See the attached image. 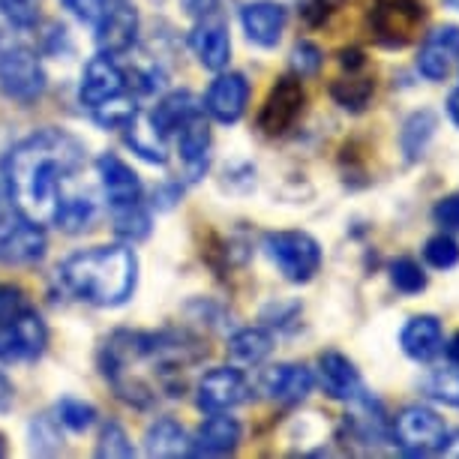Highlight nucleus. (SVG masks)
<instances>
[{"instance_id": "f257e3e1", "label": "nucleus", "mask_w": 459, "mask_h": 459, "mask_svg": "<svg viewBox=\"0 0 459 459\" xmlns=\"http://www.w3.org/2000/svg\"><path fill=\"white\" fill-rule=\"evenodd\" d=\"M84 166V144L64 129H39L6 153L4 186L15 211L39 225H55L75 193L69 184Z\"/></svg>"}, {"instance_id": "f03ea898", "label": "nucleus", "mask_w": 459, "mask_h": 459, "mask_svg": "<svg viewBox=\"0 0 459 459\" xmlns=\"http://www.w3.org/2000/svg\"><path fill=\"white\" fill-rule=\"evenodd\" d=\"M60 285L93 307H120L135 291L138 258L129 247H93L57 267Z\"/></svg>"}, {"instance_id": "7ed1b4c3", "label": "nucleus", "mask_w": 459, "mask_h": 459, "mask_svg": "<svg viewBox=\"0 0 459 459\" xmlns=\"http://www.w3.org/2000/svg\"><path fill=\"white\" fill-rule=\"evenodd\" d=\"M0 88L15 100H37L46 91V73L19 28L0 15Z\"/></svg>"}, {"instance_id": "20e7f679", "label": "nucleus", "mask_w": 459, "mask_h": 459, "mask_svg": "<svg viewBox=\"0 0 459 459\" xmlns=\"http://www.w3.org/2000/svg\"><path fill=\"white\" fill-rule=\"evenodd\" d=\"M427 15L429 10L423 0H372L367 10V28L378 46L405 48L420 37Z\"/></svg>"}, {"instance_id": "39448f33", "label": "nucleus", "mask_w": 459, "mask_h": 459, "mask_svg": "<svg viewBox=\"0 0 459 459\" xmlns=\"http://www.w3.org/2000/svg\"><path fill=\"white\" fill-rule=\"evenodd\" d=\"M264 253L289 282H309L322 271V247L307 231H267Z\"/></svg>"}, {"instance_id": "423d86ee", "label": "nucleus", "mask_w": 459, "mask_h": 459, "mask_svg": "<svg viewBox=\"0 0 459 459\" xmlns=\"http://www.w3.org/2000/svg\"><path fill=\"white\" fill-rule=\"evenodd\" d=\"M445 436V420L427 405H405L394 418V441L405 456L438 454Z\"/></svg>"}, {"instance_id": "0eeeda50", "label": "nucleus", "mask_w": 459, "mask_h": 459, "mask_svg": "<svg viewBox=\"0 0 459 459\" xmlns=\"http://www.w3.org/2000/svg\"><path fill=\"white\" fill-rule=\"evenodd\" d=\"M303 106H307V91L300 84V75H282L258 111V129L264 135H285L300 120Z\"/></svg>"}, {"instance_id": "6e6552de", "label": "nucleus", "mask_w": 459, "mask_h": 459, "mask_svg": "<svg viewBox=\"0 0 459 459\" xmlns=\"http://www.w3.org/2000/svg\"><path fill=\"white\" fill-rule=\"evenodd\" d=\"M46 255V231L39 222L19 216H0V262L33 264Z\"/></svg>"}, {"instance_id": "1a4fd4ad", "label": "nucleus", "mask_w": 459, "mask_h": 459, "mask_svg": "<svg viewBox=\"0 0 459 459\" xmlns=\"http://www.w3.org/2000/svg\"><path fill=\"white\" fill-rule=\"evenodd\" d=\"M48 331L37 309H28L13 322H0V360H33L46 351Z\"/></svg>"}, {"instance_id": "9d476101", "label": "nucleus", "mask_w": 459, "mask_h": 459, "mask_svg": "<svg viewBox=\"0 0 459 459\" xmlns=\"http://www.w3.org/2000/svg\"><path fill=\"white\" fill-rule=\"evenodd\" d=\"M249 396V381L235 367H220L204 372L195 387V405L207 414L229 411Z\"/></svg>"}, {"instance_id": "9b49d317", "label": "nucleus", "mask_w": 459, "mask_h": 459, "mask_svg": "<svg viewBox=\"0 0 459 459\" xmlns=\"http://www.w3.org/2000/svg\"><path fill=\"white\" fill-rule=\"evenodd\" d=\"M97 28V46L106 55H126L138 37V15L126 0H106Z\"/></svg>"}, {"instance_id": "f8f14e48", "label": "nucleus", "mask_w": 459, "mask_h": 459, "mask_svg": "<svg viewBox=\"0 0 459 459\" xmlns=\"http://www.w3.org/2000/svg\"><path fill=\"white\" fill-rule=\"evenodd\" d=\"M120 93H126L124 69L117 66L115 55H106V51H100V55L91 57V64L84 66L79 100L88 108H97L100 102H106L111 97H120Z\"/></svg>"}, {"instance_id": "ddd939ff", "label": "nucleus", "mask_w": 459, "mask_h": 459, "mask_svg": "<svg viewBox=\"0 0 459 459\" xmlns=\"http://www.w3.org/2000/svg\"><path fill=\"white\" fill-rule=\"evenodd\" d=\"M459 60V28L456 24H441L432 33H427L418 51V69L423 79L441 82Z\"/></svg>"}, {"instance_id": "4468645a", "label": "nucleus", "mask_w": 459, "mask_h": 459, "mask_svg": "<svg viewBox=\"0 0 459 459\" xmlns=\"http://www.w3.org/2000/svg\"><path fill=\"white\" fill-rule=\"evenodd\" d=\"M313 372H309L303 363H276V367L264 369L262 378H258V387L267 400L276 403H300L313 394Z\"/></svg>"}, {"instance_id": "2eb2a0df", "label": "nucleus", "mask_w": 459, "mask_h": 459, "mask_svg": "<svg viewBox=\"0 0 459 459\" xmlns=\"http://www.w3.org/2000/svg\"><path fill=\"white\" fill-rule=\"evenodd\" d=\"M285 22H289V10L276 0H253L240 10V24L249 42L262 48H273L282 39Z\"/></svg>"}, {"instance_id": "dca6fc26", "label": "nucleus", "mask_w": 459, "mask_h": 459, "mask_svg": "<svg viewBox=\"0 0 459 459\" xmlns=\"http://www.w3.org/2000/svg\"><path fill=\"white\" fill-rule=\"evenodd\" d=\"M249 100V82L240 73H222L216 75V82L211 84L204 97V108L207 115L220 124H238L240 115L247 108Z\"/></svg>"}, {"instance_id": "f3484780", "label": "nucleus", "mask_w": 459, "mask_h": 459, "mask_svg": "<svg viewBox=\"0 0 459 459\" xmlns=\"http://www.w3.org/2000/svg\"><path fill=\"white\" fill-rule=\"evenodd\" d=\"M97 169H100V180H102V193H106L111 211L133 207L142 202V180H138L135 171L120 157H115V153H102L97 160Z\"/></svg>"}, {"instance_id": "a211bd4d", "label": "nucleus", "mask_w": 459, "mask_h": 459, "mask_svg": "<svg viewBox=\"0 0 459 459\" xmlns=\"http://www.w3.org/2000/svg\"><path fill=\"white\" fill-rule=\"evenodd\" d=\"M189 46H193L198 64H202L204 69H213V73H220V69L229 66L231 37H229V28H225L222 19L204 15V19L193 28V33H189Z\"/></svg>"}, {"instance_id": "6ab92c4d", "label": "nucleus", "mask_w": 459, "mask_h": 459, "mask_svg": "<svg viewBox=\"0 0 459 459\" xmlns=\"http://www.w3.org/2000/svg\"><path fill=\"white\" fill-rule=\"evenodd\" d=\"M238 445H240V423L235 418H229L225 411H216L189 438L186 456H225V454H235Z\"/></svg>"}, {"instance_id": "aec40b11", "label": "nucleus", "mask_w": 459, "mask_h": 459, "mask_svg": "<svg viewBox=\"0 0 459 459\" xmlns=\"http://www.w3.org/2000/svg\"><path fill=\"white\" fill-rule=\"evenodd\" d=\"M318 381H322V391L331 400L351 403L360 400L363 385H360V372L354 369V363L340 351H325L318 358Z\"/></svg>"}, {"instance_id": "412c9836", "label": "nucleus", "mask_w": 459, "mask_h": 459, "mask_svg": "<svg viewBox=\"0 0 459 459\" xmlns=\"http://www.w3.org/2000/svg\"><path fill=\"white\" fill-rule=\"evenodd\" d=\"M400 345H403V351L409 354L411 360L429 363L441 349H445L441 322L436 316H414V318H409L405 327H403V333H400Z\"/></svg>"}, {"instance_id": "4be33fe9", "label": "nucleus", "mask_w": 459, "mask_h": 459, "mask_svg": "<svg viewBox=\"0 0 459 459\" xmlns=\"http://www.w3.org/2000/svg\"><path fill=\"white\" fill-rule=\"evenodd\" d=\"M180 157H184L189 175L198 178L207 169V151H211V126L204 120V111H195L193 117L184 120L178 129Z\"/></svg>"}, {"instance_id": "5701e85b", "label": "nucleus", "mask_w": 459, "mask_h": 459, "mask_svg": "<svg viewBox=\"0 0 459 459\" xmlns=\"http://www.w3.org/2000/svg\"><path fill=\"white\" fill-rule=\"evenodd\" d=\"M195 111H202V106H198V100L193 93L178 91V93H169L166 100H160L157 108H153L147 117H151V124L157 126L160 135H171V133H178L180 124L193 117Z\"/></svg>"}, {"instance_id": "b1692460", "label": "nucleus", "mask_w": 459, "mask_h": 459, "mask_svg": "<svg viewBox=\"0 0 459 459\" xmlns=\"http://www.w3.org/2000/svg\"><path fill=\"white\" fill-rule=\"evenodd\" d=\"M144 454L147 456H162V459L186 456L189 454L186 429L180 427L178 420H169V418L157 420L151 429H147V436H144Z\"/></svg>"}, {"instance_id": "393cba45", "label": "nucleus", "mask_w": 459, "mask_h": 459, "mask_svg": "<svg viewBox=\"0 0 459 459\" xmlns=\"http://www.w3.org/2000/svg\"><path fill=\"white\" fill-rule=\"evenodd\" d=\"M126 142L129 147L147 162H166V135L157 133V126L151 124V117L135 115L133 124L126 126Z\"/></svg>"}, {"instance_id": "a878e982", "label": "nucleus", "mask_w": 459, "mask_h": 459, "mask_svg": "<svg viewBox=\"0 0 459 459\" xmlns=\"http://www.w3.org/2000/svg\"><path fill=\"white\" fill-rule=\"evenodd\" d=\"M331 93L345 111H363L369 106L372 93H376V82H372V75L358 69V73H349L340 82H333Z\"/></svg>"}, {"instance_id": "bb28decb", "label": "nucleus", "mask_w": 459, "mask_h": 459, "mask_svg": "<svg viewBox=\"0 0 459 459\" xmlns=\"http://www.w3.org/2000/svg\"><path fill=\"white\" fill-rule=\"evenodd\" d=\"M273 351V336L264 327H244L229 340V354L238 363H262Z\"/></svg>"}, {"instance_id": "cd10ccee", "label": "nucleus", "mask_w": 459, "mask_h": 459, "mask_svg": "<svg viewBox=\"0 0 459 459\" xmlns=\"http://www.w3.org/2000/svg\"><path fill=\"white\" fill-rule=\"evenodd\" d=\"M432 135H436V115H432V111H418V115H411L409 120H405L403 135H400L405 160L409 162L420 160Z\"/></svg>"}, {"instance_id": "c85d7f7f", "label": "nucleus", "mask_w": 459, "mask_h": 459, "mask_svg": "<svg viewBox=\"0 0 459 459\" xmlns=\"http://www.w3.org/2000/svg\"><path fill=\"white\" fill-rule=\"evenodd\" d=\"M93 120L106 129H126L129 124L135 120L138 108H135V100L129 93H120V97H111L106 102H100L97 108H91Z\"/></svg>"}, {"instance_id": "c756f323", "label": "nucleus", "mask_w": 459, "mask_h": 459, "mask_svg": "<svg viewBox=\"0 0 459 459\" xmlns=\"http://www.w3.org/2000/svg\"><path fill=\"white\" fill-rule=\"evenodd\" d=\"M423 387H427V394L432 396V400L447 403V405H454V409H459V367L456 363H450L447 369L429 372V378L423 381Z\"/></svg>"}, {"instance_id": "7c9ffc66", "label": "nucleus", "mask_w": 459, "mask_h": 459, "mask_svg": "<svg viewBox=\"0 0 459 459\" xmlns=\"http://www.w3.org/2000/svg\"><path fill=\"white\" fill-rule=\"evenodd\" d=\"M111 213H115V231L120 238L142 240L151 235V216L144 213L142 202L133 207H120V211H111Z\"/></svg>"}, {"instance_id": "2f4dec72", "label": "nucleus", "mask_w": 459, "mask_h": 459, "mask_svg": "<svg viewBox=\"0 0 459 459\" xmlns=\"http://www.w3.org/2000/svg\"><path fill=\"white\" fill-rule=\"evenodd\" d=\"M387 271H391V282L396 285V291L420 294L427 289V273H423V267L414 262V258H396Z\"/></svg>"}, {"instance_id": "473e14b6", "label": "nucleus", "mask_w": 459, "mask_h": 459, "mask_svg": "<svg viewBox=\"0 0 459 459\" xmlns=\"http://www.w3.org/2000/svg\"><path fill=\"white\" fill-rule=\"evenodd\" d=\"M423 258H427L436 271H450V267L459 264V244L441 231V235L427 240V247H423Z\"/></svg>"}, {"instance_id": "72a5a7b5", "label": "nucleus", "mask_w": 459, "mask_h": 459, "mask_svg": "<svg viewBox=\"0 0 459 459\" xmlns=\"http://www.w3.org/2000/svg\"><path fill=\"white\" fill-rule=\"evenodd\" d=\"M97 456L102 459H129V456H135V450L133 445H129V436L124 432V427L120 423H106L100 432V445H97Z\"/></svg>"}, {"instance_id": "f704fd0d", "label": "nucleus", "mask_w": 459, "mask_h": 459, "mask_svg": "<svg viewBox=\"0 0 459 459\" xmlns=\"http://www.w3.org/2000/svg\"><path fill=\"white\" fill-rule=\"evenodd\" d=\"M0 15L19 30H28L39 19V0H0Z\"/></svg>"}, {"instance_id": "c9c22d12", "label": "nucleus", "mask_w": 459, "mask_h": 459, "mask_svg": "<svg viewBox=\"0 0 459 459\" xmlns=\"http://www.w3.org/2000/svg\"><path fill=\"white\" fill-rule=\"evenodd\" d=\"M57 414H60V423L75 432H84L93 420H97V409L82 400H64L57 405Z\"/></svg>"}, {"instance_id": "e433bc0d", "label": "nucleus", "mask_w": 459, "mask_h": 459, "mask_svg": "<svg viewBox=\"0 0 459 459\" xmlns=\"http://www.w3.org/2000/svg\"><path fill=\"white\" fill-rule=\"evenodd\" d=\"M322 60H325L322 48L309 39H300L298 46L291 48V69L300 75V79L303 75H316L318 69H322Z\"/></svg>"}, {"instance_id": "4c0bfd02", "label": "nucleus", "mask_w": 459, "mask_h": 459, "mask_svg": "<svg viewBox=\"0 0 459 459\" xmlns=\"http://www.w3.org/2000/svg\"><path fill=\"white\" fill-rule=\"evenodd\" d=\"M30 307V300H28V294H24L19 285H10V282H4L0 285V322H13V318H19L22 313H28Z\"/></svg>"}, {"instance_id": "58836bf2", "label": "nucleus", "mask_w": 459, "mask_h": 459, "mask_svg": "<svg viewBox=\"0 0 459 459\" xmlns=\"http://www.w3.org/2000/svg\"><path fill=\"white\" fill-rule=\"evenodd\" d=\"M342 4H345V0H298L300 15H303V22H307L309 28L325 24L333 13L342 10Z\"/></svg>"}, {"instance_id": "ea45409f", "label": "nucleus", "mask_w": 459, "mask_h": 459, "mask_svg": "<svg viewBox=\"0 0 459 459\" xmlns=\"http://www.w3.org/2000/svg\"><path fill=\"white\" fill-rule=\"evenodd\" d=\"M30 436H33V450H37V454H55V450L60 447V432L51 429V418L33 420Z\"/></svg>"}, {"instance_id": "a19ab883", "label": "nucleus", "mask_w": 459, "mask_h": 459, "mask_svg": "<svg viewBox=\"0 0 459 459\" xmlns=\"http://www.w3.org/2000/svg\"><path fill=\"white\" fill-rule=\"evenodd\" d=\"M432 220H436L441 229L459 231V193L441 198V202L432 207Z\"/></svg>"}, {"instance_id": "79ce46f5", "label": "nucleus", "mask_w": 459, "mask_h": 459, "mask_svg": "<svg viewBox=\"0 0 459 459\" xmlns=\"http://www.w3.org/2000/svg\"><path fill=\"white\" fill-rule=\"evenodd\" d=\"M64 6L84 24H97L102 10H106V0H64Z\"/></svg>"}, {"instance_id": "37998d69", "label": "nucleus", "mask_w": 459, "mask_h": 459, "mask_svg": "<svg viewBox=\"0 0 459 459\" xmlns=\"http://www.w3.org/2000/svg\"><path fill=\"white\" fill-rule=\"evenodd\" d=\"M216 4H220V0H180V6H184L193 19H204V15H211L216 10Z\"/></svg>"}, {"instance_id": "c03bdc74", "label": "nucleus", "mask_w": 459, "mask_h": 459, "mask_svg": "<svg viewBox=\"0 0 459 459\" xmlns=\"http://www.w3.org/2000/svg\"><path fill=\"white\" fill-rule=\"evenodd\" d=\"M340 64L345 73H358V69H367V57H363V51L358 48H345L340 51Z\"/></svg>"}, {"instance_id": "a18cd8bd", "label": "nucleus", "mask_w": 459, "mask_h": 459, "mask_svg": "<svg viewBox=\"0 0 459 459\" xmlns=\"http://www.w3.org/2000/svg\"><path fill=\"white\" fill-rule=\"evenodd\" d=\"M441 456H450V459H459V429L450 432V436H445V441H441L438 447Z\"/></svg>"}, {"instance_id": "49530a36", "label": "nucleus", "mask_w": 459, "mask_h": 459, "mask_svg": "<svg viewBox=\"0 0 459 459\" xmlns=\"http://www.w3.org/2000/svg\"><path fill=\"white\" fill-rule=\"evenodd\" d=\"M13 405V385L6 381V376H0V411H6Z\"/></svg>"}, {"instance_id": "de8ad7c7", "label": "nucleus", "mask_w": 459, "mask_h": 459, "mask_svg": "<svg viewBox=\"0 0 459 459\" xmlns=\"http://www.w3.org/2000/svg\"><path fill=\"white\" fill-rule=\"evenodd\" d=\"M447 115H450V120L459 126V88L450 93V100H447Z\"/></svg>"}, {"instance_id": "09e8293b", "label": "nucleus", "mask_w": 459, "mask_h": 459, "mask_svg": "<svg viewBox=\"0 0 459 459\" xmlns=\"http://www.w3.org/2000/svg\"><path fill=\"white\" fill-rule=\"evenodd\" d=\"M447 360L459 367V333H454V340L447 342Z\"/></svg>"}, {"instance_id": "8fccbe9b", "label": "nucleus", "mask_w": 459, "mask_h": 459, "mask_svg": "<svg viewBox=\"0 0 459 459\" xmlns=\"http://www.w3.org/2000/svg\"><path fill=\"white\" fill-rule=\"evenodd\" d=\"M6 202H10V195H6V186L0 184V216H6Z\"/></svg>"}, {"instance_id": "3c124183", "label": "nucleus", "mask_w": 459, "mask_h": 459, "mask_svg": "<svg viewBox=\"0 0 459 459\" xmlns=\"http://www.w3.org/2000/svg\"><path fill=\"white\" fill-rule=\"evenodd\" d=\"M445 4L450 6V10H456V13H459V0H445Z\"/></svg>"}, {"instance_id": "603ef678", "label": "nucleus", "mask_w": 459, "mask_h": 459, "mask_svg": "<svg viewBox=\"0 0 459 459\" xmlns=\"http://www.w3.org/2000/svg\"><path fill=\"white\" fill-rule=\"evenodd\" d=\"M6 454V441H4V436H0V456Z\"/></svg>"}]
</instances>
